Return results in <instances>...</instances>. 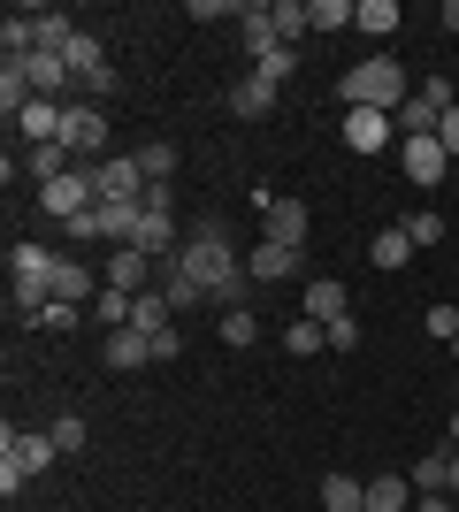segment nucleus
Segmentation results:
<instances>
[{"mask_svg": "<svg viewBox=\"0 0 459 512\" xmlns=\"http://www.w3.org/2000/svg\"><path fill=\"white\" fill-rule=\"evenodd\" d=\"M46 436H54V451H62V459H77V451H85V421H77V413H62Z\"/></svg>", "mask_w": 459, "mask_h": 512, "instance_id": "nucleus-32", "label": "nucleus"}, {"mask_svg": "<svg viewBox=\"0 0 459 512\" xmlns=\"http://www.w3.org/2000/svg\"><path fill=\"white\" fill-rule=\"evenodd\" d=\"M444 31H459V0H444Z\"/></svg>", "mask_w": 459, "mask_h": 512, "instance_id": "nucleus-40", "label": "nucleus"}, {"mask_svg": "<svg viewBox=\"0 0 459 512\" xmlns=\"http://www.w3.org/2000/svg\"><path fill=\"white\" fill-rule=\"evenodd\" d=\"M153 291L169 299V314H184V306H199V283L176 268V260H161V276H153Z\"/></svg>", "mask_w": 459, "mask_h": 512, "instance_id": "nucleus-20", "label": "nucleus"}, {"mask_svg": "<svg viewBox=\"0 0 459 512\" xmlns=\"http://www.w3.org/2000/svg\"><path fill=\"white\" fill-rule=\"evenodd\" d=\"M452 512H459V505H452Z\"/></svg>", "mask_w": 459, "mask_h": 512, "instance_id": "nucleus-45", "label": "nucleus"}, {"mask_svg": "<svg viewBox=\"0 0 459 512\" xmlns=\"http://www.w3.org/2000/svg\"><path fill=\"white\" fill-rule=\"evenodd\" d=\"M138 222H146V199H138V207H100V237H108L115 253L138 245Z\"/></svg>", "mask_w": 459, "mask_h": 512, "instance_id": "nucleus-18", "label": "nucleus"}, {"mask_svg": "<svg viewBox=\"0 0 459 512\" xmlns=\"http://www.w3.org/2000/svg\"><path fill=\"white\" fill-rule=\"evenodd\" d=\"M46 299H54V253L46 245H8V306H16V321H39Z\"/></svg>", "mask_w": 459, "mask_h": 512, "instance_id": "nucleus-3", "label": "nucleus"}, {"mask_svg": "<svg viewBox=\"0 0 459 512\" xmlns=\"http://www.w3.org/2000/svg\"><path fill=\"white\" fill-rule=\"evenodd\" d=\"M268 23H276V39L284 46H299L314 23H306V0H268Z\"/></svg>", "mask_w": 459, "mask_h": 512, "instance_id": "nucleus-23", "label": "nucleus"}, {"mask_svg": "<svg viewBox=\"0 0 459 512\" xmlns=\"http://www.w3.org/2000/svg\"><path fill=\"white\" fill-rule=\"evenodd\" d=\"M131 329H146V337H161V329H169V299H161V291H146V299L131 306Z\"/></svg>", "mask_w": 459, "mask_h": 512, "instance_id": "nucleus-30", "label": "nucleus"}, {"mask_svg": "<svg viewBox=\"0 0 459 512\" xmlns=\"http://www.w3.org/2000/svg\"><path fill=\"white\" fill-rule=\"evenodd\" d=\"M31 329H77V306H69V299H46Z\"/></svg>", "mask_w": 459, "mask_h": 512, "instance_id": "nucleus-35", "label": "nucleus"}, {"mask_svg": "<svg viewBox=\"0 0 459 512\" xmlns=\"http://www.w3.org/2000/svg\"><path fill=\"white\" fill-rule=\"evenodd\" d=\"M77 161H69V146H23V176L31 184H54V176H69Z\"/></svg>", "mask_w": 459, "mask_h": 512, "instance_id": "nucleus-17", "label": "nucleus"}, {"mask_svg": "<svg viewBox=\"0 0 459 512\" xmlns=\"http://www.w3.org/2000/svg\"><path fill=\"white\" fill-rule=\"evenodd\" d=\"M230 115H238V123H261V115H276V85H268L261 69H253L245 85H230Z\"/></svg>", "mask_w": 459, "mask_h": 512, "instance_id": "nucleus-13", "label": "nucleus"}, {"mask_svg": "<svg viewBox=\"0 0 459 512\" xmlns=\"http://www.w3.org/2000/svg\"><path fill=\"white\" fill-rule=\"evenodd\" d=\"M100 360H108L115 375H131V367H153V337H146V329H108Z\"/></svg>", "mask_w": 459, "mask_h": 512, "instance_id": "nucleus-11", "label": "nucleus"}, {"mask_svg": "<svg viewBox=\"0 0 459 512\" xmlns=\"http://www.w3.org/2000/svg\"><path fill=\"white\" fill-rule=\"evenodd\" d=\"M199 23H222V16H245V0H192Z\"/></svg>", "mask_w": 459, "mask_h": 512, "instance_id": "nucleus-36", "label": "nucleus"}, {"mask_svg": "<svg viewBox=\"0 0 459 512\" xmlns=\"http://www.w3.org/2000/svg\"><path fill=\"white\" fill-rule=\"evenodd\" d=\"M452 451H459V413H452Z\"/></svg>", "mask_w": 459, "mask_h": 512, "instance_id": "nucleus-43", "label": "nucleus"}, {"mask_svg": "<svg viewBox=\"0 0 459 512\" xmlns=\"http://www.w3.org/2000/svg\"><path fill=\"white\" fill-rule=\"evenodd\" d=\"M322 512H368V482H352V474H329V482H322Z\"/></svg>", "mask_w": 459, "mask_h": 512, "instance_id": "nucleus-21", "label": "nucleus"}, {"mask_svg": "<svg viewBox=\"0 0 459 512\" xmlns=\"http://www.w3.org/2000/svg\"><path fill=\"white\" fill-rule=\"evenodd\" d=\"M54 459H62V451H54L46 428H39V436H31V428H0V497L16 505V490H23V482H39Z\"/></svg>", "mask_w": 459, "mask_h": 512, "instance_id": "nucleus-2", "label": "nucleus"}, {"mask_svg": "<svg viewBox=\"0 0 459 512\" xmlns=\"http://www.w3.org/2000/svg\"><path fill=\"white\" fill-rule=\"evenodd\" d=\"M322 344H329V329H322V321H291V329H284V352H291V360H314V352H322Z\"/></svg>", "mask_w": 459, "mask_h": 512, "instance_id": "nucleus-24", "label": "nucleus"}, {"mask_svg": "<svg viewBox=\"0 0 459 512\" xmlns=\"http://www.w3.org/2000/svg\"><path fill=\"white\" fill-rule=\"evenodd\" d=\"M444 490H452V497H459V451H452V482H444Z\"/></svg>", "mask_w": 459, "mask_h": 512, "instance_id": "nucleus-42", "label": "nucleus"}, {"mask_svg": "<svg viewBox=\"0 0 459 512\" xmlns=\"http://www.w3.org/2000/svg\"><path fill=\"white\" fill-rule=\"evenodd\" d=\"M352 344H360V321H352V314L329 321V352H352Z\"/></svg>", "mask_w": 459, "mask_h": 512, "instance_id": "nucleus-37", "label": "nucleus"}, {"mask_svg": "<svg viewBox=\"0 0 459 512\" xmlns=\"http://www.w3.org/2000/svg\"><path fill=\"white\" fill-rule=\"evenodd\" d=\"M414 512H452V505H444V497H421V505Z\"/></svg>", "mask_w": 459, "mask_h": 512, "instance_id": "nucleus-41", "label": "nucleus"}, {"mask_svg": "<svg viewBox=\"0 0 459 512\" xmlns=\"http://www.w3.org/2000/svg\"><path fill=\"white\" fill-rule=\"evenodd\" d=\"M421 329H429L437 344H452V337H459V306H444V299H437L429 314H421Z\"/></svg>", "mask_w": 459, "mask_h": 512, "instance_id": "nucleus-34", "label": "nucleus"}, {"mask_svg": "<svg viewBox=\"0 0 459 512\" xmlns=\"http://www.w3.org/2000/svg\"><path fill=\"white\" fill-rule=\"evenodd\" d=\"M437 146L459 161V107H444V123H437Z\"/></svg>", "mask_w": 459, "mask_h": 512, "instance_id": "nucleus-38", "label": "nucleus"}, {"mask_svg": "<svg viewBox=\"0 0 459 512\" xmlns=\"http://www.w3.org/2000/svg\"><path fill=\"white\" fill-rule=\"evenodd\" d=\"M352 8L360 0H306V23L314 31H352Z\"/></svg>", "mask_w": 459, "mask_h": 512, "instance_id": "nucleus-25", "label": "nucleus"}, {"mask_svg": "<svg viewBox=\"0 0 459 512\" xmlns=\"http://www.w3.org/2000/svg\"><path fill=\"white\" fill-rule=\"evenodd\" d=\"M337 92H345V107H383V115H398V107L414 100V77H406L391 54H368V62H352L345 77H337Z\"/></svg>", "mask_w": 459, "mask_h": 512, "instance_id": "nucleus-1", "label": "nucleus"}, {"mask_svg": "<svg viewBox=\"0 0 459 512\" xmlns=\"http://www.w3.org/2000/svg\"><path fill=\"white\" fill-rule=\"evenodd\" d=\"M100 207V192H92V169H69V176H54V184H39V214H54V222H77V214H92Z\"/></svg>", "mask_w": 459, "mask_h": 512, "instance_id": "nucleus-5", "label": "nucleus"}, {"mask_svg": "<svg viewBox=\"0 0 459 512\" xmlns=\"http://www.w3.org/2000/svg\"><path fill=\"white\" fill-rule=\"evenodd\" d=\"M444 482H452V451H429V459L414 467V490L421 497H444Z\"/></svg>", "mask_w": 459, "mask_h": 512, "instance_id": "nucleus-26", "label": "nucleus"}, {"mask_svg": "<svg viewBox=\"0 0 459 512\" xmlns=\"http://www.w3.org/2000/svg\"><path fill=\"white\" fill-rule=\"evenodd\" d=\"M421 490H414V474H375L368 482V512H414Z\"/></svg>", "mask_w": 459, "mask_h": 512, "instance_id": "nucleus-14", "label": "nucleus"}, {"mask_svg": "<svg viewBox=\"0 0 459 512\" xmlns=\"http://www.w3.org/2000/svg\"><path fill=\"white\" fill-rule=\"evenodd\" d=\"M131 306H138V299H123V291H100V299H92V314L108 321V329H131Z\"/></svg>", "mask_w": 459, "mask_h": 512, "instance_id": "nucleus-33", "label": "nucleus"}, {"mask_svg": "<svg viewBox=\"0 0 459 512\" xmlns=\"http://www.w3.org/2000/svg\"><path fill=\"white\" fill-rule=\"evenodd\" d=\"M398 230L414 237V253H421V245H444V214H437V207H414L406 222H398Z\"/></svg>", "mask_w": 459, "mask_h": 512, "instance_id": "nucleus-28", "label": "nucleus"}, {"mask_svg": "<svg viewBox=\"0 0 459 512\" xmlns=\"http://www.w3.org/2000/svg\"><path fill=\"white\" fill-rule=\"evenodd\" d=\"M215 337H222V344H238V352H245V344L261 337V321L245 314V306H230V314H222V321H215Z\"/></svg>", "mask_w": 459, "mask_h": 512, "instance_id": "nucleus-29", "label": "nucleus"}, {"mask_svg": "<svg viewBox=\"0 0 459 512\" xmlns=\"http://www.w3.org/2000/svg\"><path fill=\"white\" fill-rule=\"evenodd\" d=\"M398 169H406V184L437 192V184H444V169H452V153H444L437 138H398Z\"/></svg>", "mask_w": 459, "mask_h": 512, "instance_id": "nucleus-8", "label": "nucleus"}, {"mask_svg": "<svg viewBox=\"0 0 459 512\" xmlns=\"http://www.w3.org/2000/svg\"><path fill=\"white\" fill-rule=\"evenodd\" d=\"M146 214H176V184H146Z\"/></svg>", "mask_w": 459, "mask_h": 512, "instance_id": "nucleus-39", "label": "nucleus"}, {"mask_svg": "<svg viewBox=\"0 0 459 512\" xmlns=\"http://www.w3.org/2000/svg\"><path fill=\"white\" fill-rule=\"evenodd\" d=\"M398 23H406L398 0H360V8H352V31H368V39H391Z\"/></svg>", "mask_w": 459, "mask_h": 512, "instance_id": "nucleus-19", "label": "nucleus"}, {"mask_svg": "<svg viewBox=\"0 0 459 512\" xmlns=\"http://www.w3.org/2000/svg\"><path fill=\"white\" fill-rule=\"evenodd\" d=\"M253 69H261L268 85H284L291 69H299V46H268V54H261V62H253Z\"/></svg>", "mask_w": 459, "mask_h": 512, "instance_id": "nucleus-31", "label": "nucleus"}, {"mask_svg": "<svg viewBox=\"0 0 459 512\" xmlns=\"http://www.w3.org/2000/svg\"><path fill=\"white\" fill-rule=\"evenodd\" d=\"M299 268H306V253H299V245H276V237H261V245L245 253V276H253V283H291Z\"/></svg>", "mask_w": 459, "mask_h": 512, "instance_id": "nucleus-10", "label": "nucleus"}, {"mask_svg": "<svg viewBox=\"0 0 459 512\" xmlns=\"http://www.w3.org/2000/svg\"><path fill=\"white\" fill-rule=\"evenodd\" d=\"M62 146H69V161H77V169H100V161H108V115H100V107L92 100H69L62 107Z\"/></svg>", "mask_w": 459, "mask_h": 512, "instance_id": "nucleus-4", "label": "nucleus"}, {"mask_svg": "<svg viewBox=\"0 0 459 512\" xmlns=\"http://www.w3.org/2000/svg\"><path fill=\"white\" fill-rule=\"evenodd\" d=\"M368 253H375V268H406V260H414V237L398 230V222H383V230H375V245H368Z\"/></svg>", "mask_w": 459, "mask_h": 512, "instance_id": "nucleus-22", "label": "nucleus"}, {"mask_svg": "<svg viewBox=\"0 0 459 512\" xmlns=\"http://www.w3.org/2000/svg\"><path fill=\"white\" fill-rule=\"evenodd\" d=\"M92 192H100V207H138V199H146V169H138V153H108V161L92 169Z\"/></svg>", "mask_w": 459, "mask_h": 512, "instance_id": "nucleus-6", "label": "nucleus"}, {"mask_svg": "<svg viewBox=\"0 0 459 512\" xmlns=\"http://www.w3.org/2000/svg\"><path fill=\"white\" fill-rule=\"evenodd\" d=\"M62 62H69V77H77V92H115V62H108V46L92 39V31H77V39L62 46Z\"/></svg>", "mask_w": 459, "mask_h": 512, "instance_id": "nucleus-7", "label": "nucleus"}, {"mask_svg": "<svg viewBox=\"0 0 459 512\" xmlns=\"http://www.w3.org/2000/svg\"><path fill=\"white\" fill-rule=\"evenodd\" d=\"M345 146H352V153L398 146V115H383V107H345Z\"/></svg>", "mask_w": 459, "mask_h": 512, "instance_id": "nucleus-9", "label": "nucleus"}, {"mask_svg": "<svg viewBox=\"0 0 459 512\" xmlns=\"http://www.w3.org/2000/svg\"><path fill=\"white\" fill-rule=\"evenodd\" d=\"M452 360H459V337H452Z\"/></svg>", "mask_w": 459, "mask_h": 512, "instance_id": "nucleus-44", "label": "nucleus"}, {"mask_svg": "<svg viewBox=\"0 0 459 512\" xmlns=\"http://www.w3.org/2000/svg\"><path fill=\"white\" fill-rule=\"evenodd\" d=\"M138 169H146V184H169V176H176V146H169V138L138 146Z\"/></svg>", "mask_w": 459, "mask_h": 512, "instance_id": "nucleus-27", "label": "nucleus"}, {"mask_svg": "<svg viewBox=\"0 0 459 512\" xmlns=\"http://www.w3.org/2000/svg\"><path fill=\"white\" fill-rule=\"evenodd\" d=\"M16 130L31 138V146H62V100H31L16 115Z\"/></svg>", "mask_w": 459, "mask_h": 512, "instance_id": "nucleus-16", "label": "nucleus"}, {"mask_svg": "<svg viewBox=\"0 0 459 512\" xmlns=\"http://www.w3.org/2000/svg\"><path fill=\"white\" fill-rule=\"evenodd\" d=\"M261 237H276V245H299V253H306V207H299V199H276V207L261 214Z\"/></svg>", "mask_w": 459, "mask_h": 512, "instance_id": "nucleus-15", "label": "nucleus"}, {"mask_svg": "<svg viewBox=\"0 0 459 512\" xmlns=\"http://www.w3.org/2000/svg\"><path fill=\"white\" fill-rule=\"evenodd\" d=\"M345 314H352V291L337 276H314V283H306V321H322V329H329V321H345Z\"/></svg>", "mask_w": 459, "mask_h": 512, "instance_id": "nucleus-12", "label": "nucleus"}]
</instances>
